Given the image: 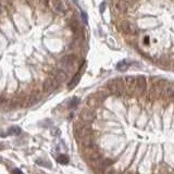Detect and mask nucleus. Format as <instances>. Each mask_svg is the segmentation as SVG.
<instances>
[{
    "label": "nucleus",
    "instance_id": "f257e3e1",
    "mask_svg": "<svg viewBox=\"0 0 174 174\" xmlns=\"http://www.w3.org/2000/svg\"><path fill=\"white\" fill-rule=\"evenodd\" d=\"M108 90L110 94H113V95L121 96L123 95L124 92H125V86H124V81L122 79H112L108 83Z\"/></svg>",
    "mask_w": 174,
    "mask_h": 174
},
{
    "label": "nucleus",
    "instance_id": "f03ea898",
    "mask_svg": "<svg viewBox=\"0 0 174 174\" xmlns=\"http://www.w3.org/2000/svg\"><path fill=\"white\" fill-rule=\"evenodd\" d=\"M49 4H50L52 11L57 14H64L68 11L67 3L63 0H49Z\"/></svg>",
    "mask_w": 174,
    "mask_h": 174
},
{
    "label": "nucleus",
    "instance_id": "7ed1b4c3",
    "mask_svg": "<svg viewBox=\"0 0 174 174\" xmlns=\"http://www.w3.org/2000/svg\"><path fill=\"white\" fill-rule=\"evenodd\" d=\"M93 134V128L87 124H82V125H79L75 130V135L77 138L84 139L86 137L92 136Z\"/></svg>",
    "mask_w": 174,
    "mask_h": 174
},
{
    "label": "nucleus",
    "instance_id": "20e7f679",
    "mask_svg": "<svg viewBox=\"0 0 174 174\" xmlns=\"http://www.w3.org/2000/svg\"><path fill=\"white\" fill-rule=\"evenodd\" d=\"M120 32H122L123 34L126 35H135L137 34V29L136 26H134L132 23H130L128 21H122V22L119 23L117 25Z\"/></svg>",
    "mask_w": 174,
    "mask_h": 174
},
{
    "label": "nucleus",
    "instance_id": "39448f33",
    "mask_svg": "<svg viewBox=\"0 0 174 174\" xmlns=\"http://www.w3.org/2000/svg\"><path fill=\"white\" fill-rule=\"evenodd\" d=\"M135 90L137 92L138 96H144L147 90V82H146L145 76H138L136 77V84H135Z\"/></svg>",
    "mask_w": 174,
    "mask_h": 174
},
{
    "label": "nucleus",
    "instance_id": "423d86ee",
    "mask_svg": "<svg viewBox=\"0 0 174 174\" xmlns=\"http://www.w3.org/2000/svg\"><path fill=\"white\" fill-rule=\"evenodd\" d=\"M81 119H82L83 122L85 123H92L93 121L96 119V113L95 111L90 109V108H85L83 109L82 112H81Z\"/></svg>",
    "mask_w": 174,
    "mask_h": 174
},
{
    "label": "nucleus",
    "instance_id": "0eeeda50",
    "mask_svg": "<svg viewBox=\"0 0 174 174\" xmlns=\"http://www.w3.org/2000/svg\"><path fill=\"white\" fill-rule=\"evenodd\" d=\"M59 83L56 81V79L51 76V77H48L46 81L44 82V85H43V89H44L45 93H51L54 92V89L57 88Z\"/></svg>",
    "mask_w": 174,
    "mask_h": 174
},
{
    "label": "nucleus",
    "instance_id": "6e6552de",
    "mask_svg": "<svg viewBox=\"0 0 174 174\" xmlns=\"http://www.w3.org/2000/svg\"><path fill=\"white\" fill-rule=\"evenodd\" d=\"M135 84H136V79L133 77V76H126L124 79L125 90L128 93V95H132L135 92Z\"/></svg>",
    "mask_w": 174,
    "mask_h": 174
},
{
    "label": "nucleus",
    "instance_id": "1a4fd4ad",
    "mask_svg": "<svg viewBox=\"0 0 174 174\" xmlns=\"http://www.w3.org/2000/svg\"><path fill=\"white\" fill-rule=\"evenodd\" d=\"M76 61V56L75 54H67V56H64L62 59L60 60V64L61 67L64 68V69H70V68H72V65L74 64V62Z\"/></svg>",
    "mask_w": 174,
    "mask_h": 174
},
{
    "label": "nucleus",
    "instance_id": "9d476101",
    "mask_svg": "<svg viewBox=\"0 0 174 174\" xmlns=\"http://www.w3.org/2000/svg\"><path fill=\"white\" fill-rule=\"evenodd\" d=\"M112 6L117 12L120 13H125L127 12V3L124 0H112Z\"/></svg>",
    "mask_w": 174,
    "mask_h": 174
},
{
    "label": "nucleus",
    "instance_id": "9b49d317",
    "mask_svg": "<svg viewBox=\"0 0 174 174\" xmlns=\"http://www.w3.org/2000/svg\"><path fill=\"white\" fill-rule=\"evenodd\" d=\"M82 146L86 150H92V149H97V145L95 144L94 139L92 137H86V138L82 139Z\"/></svg>",
    "mask_w": 174,
    "mask_h": 174
},
{
    "label": "nucleus",
    "instance_id": "f8f14e48",
    "mask_svg": "<svg viewBox=\"0 0 174 174\" xmlns=\"http://www.w3.org/2000/svg\"><path fill=\"white\" fill-rule=\"evenodd\" d=\"M52 77H54L58 83L64 82L68 77V74L64 72L63 70H56L52 72Z\"/></svg>",
    "mask_w": 174,
    "mask_h": 174
},
{
    "label": "nucleus",
    "instance_id": "ddd939ff",
    "mask_svg": "<svg viewBox=\"0 0 174 174\" xmlns=\"http://www.w3.org/2000/svg\"><path fill=\"white\" fill-rule=\"evenodd\" d=\"M174 94V83H167L165 87L163 88V92L161 94V97L163 98H168V97H172Z\"/></svg>",
    "mask_w": 174,
    "mask_h": 174
},
{
    "label": "nucleus",
    "instance_id": "4468645a",
    "mask_svg": "<svg viewBox=\"0 0 174 174\" xmlns=\"http://www.w3.org/2000/svg\"><path fill=\"white\" fill-rule=\"evenodd\" d=\"M79 81H81V72L76 73L75 75L73 76L72 79H71V81L69 82V84H68V88L69 89H73L75 86H77V84L79 83Z\"/></svg>",
    "mask_w": 174,
    "mask_h": 174
},
{
    "label": "nucleus",
    "instance_id": "2eb2a0df",
    "mask_svg": "<svg viewBox=\"0 0 174 174\" xmlns=\"http://www.w3.org/2000/svg\"><path fill=\"white\" fill-rule=\"evenodd\" d=\"M99 104H100V99H99V97H97V96H92V97H89L88 100H87V104L92 108L98 107Z\"/></svg>",
    "mask_w": 174,
    "mask_h": 174
},
{
    "label": "nucleus",
    "instance_id": "dca6fc26",
    "mask_svg": "<svg viewBox=\"0 0 174 174\" xmlns=\"http://www.w3.org/2000/svg\"><path fill=\"white\" fill-rule=\"evenodd\" d=\"M117 71H120V72H125V71L128 69V63H127L126 61H120V62L117 64Z\"/></svg>",
    "mask_w": 174,
    "mask_h": 174
},
{
    "label": "nucleus",
    "instance_id": "f3484780",
    "mask_svg": "<svg viewBox=\"0 0 174 174\" xmlns=\"http://www.w3.org/2000/svg\"><path fill=\"white\" fill-rule=\"evenodd\" d=\"M8 133H9L10 135H20V134L22 133V130H21V127H19V126H12L9 128Z\"/></svg>",
    "mask_w": 174,
    "mask_h": 174
},
{
    "label": "nucleus",
    "instance_id": "a211bd4d",
    "mask_svg": "<svg viewBox=\"0 0 174 174\" xmlns=\"http://www.w3.org/2000/svg\"><path fill=\"white\" fill-rule=\"evenodd\" d=\"M57 161L59 162L60 164H68V163H69V158H68V156H65V155H60V156H58Z\"/></svg>",
    "mask_w": 174,
    "mask_h": 174
},
{
    "label": "nucleus",
    "instance_id": "6ab92c4d",
    "mask_svg": "<svg viewBox=\"0 0 174 174\" xmlns=\"http://www.w3.org/2000/svg\"><path fill=\"white\" fill-rule=\"evenodd\" d=\"M79 97H73L71 100H70V102H69V108L70 109H72V108H75V107H77L79 106Z\"/></svg>",
    "mask_w": 174,
    "mask_h": 174
},
{
    "label": "nucleus",
    "instance_id": "aec40b11",
    "mask_svg": "<svg viewBox=\"0 0 174 174\" xmlns=\"http://www.w3.org/2000/svg\"><path fill=\"white\" fill-rule=\"evenodd\" d=\"M104 174H117V171H115L114 169L109 168V169H107V170H106V172H104Z\"/></svg>",
    "mask_w": 174,
    "mask_h": 174
},
{
    "label": "nucleus",
    "instance_id": "412c9836",
    "mask_svg": "<svg viewBox=\"0 0 174 174\" xmlns=\"http://www.w3.org/2000/svg\"><path fill=\"white\" fill-rule=\"evenodd\" d=\"M82 19H83V21H84V23L87 24V14H86L85 12H82Z\"/></svg>",
    "mask_w": 174,
    "mask_h": 174
},
{
    "label": "nucleus",
    "instance_id": "4be33fe9",
    "mask_svg": "<svg viewBox=\"0 0 174 174\" xmlns=\"http://www.w3.org/2000/svg\"><path fill=\"white\" fill-rule=\"evenodd\" d=\"M12 174H23V172L20 169H14L12 171Z\"/></svg>",
    "mask_w": 174,
    "mask_h": 174
},
{
    "label": "nucleus",
    "instance_id": "5701e85b",
    "mask_svg": "<svg viewBox=\"0 0 174 174\" xmlns=\"http://www.w3.org/2000/svg\"><path fill=\"white\" fill-rule=\"evenodd\" d=\"M144 44H145V45H148L149 44V37H148V36H145V38H144Z\"/></svg>",
    "mask_w": 174,
    "mask_h": 174
},
{
    "label": "nucleus",
    "instance_id": "b1692460",
    "mask_svg": "<svg viewBox=\"0 0 174 174\" xmlns=\"http://www.w3.org/2000/svg\"><path fill=\"white\" fill-rule=\"evenodd\" d=\"M104 7H106V2H102L101 4H100V11H101V12H104Z\"/></svg>",
    "mask_w": 174,
    "mask_h": 174
},
{
    "label": "nucleus",
    "instance_id": "393cba45",
    "mask_svg": "<svg viewBox=\"0 0 174 174\" xmlns=\"http://www.w3.org/2000/svg\"><path fill=\"white\" fill-rule=\"evenodd\" d=\"M3 12H4V8H3V6L0 3V14H2Z\"/></svg>",
    "mask_w": 174,
    "mask_h": 174
},
{
    "label": "nucleus",
    "instance_id": "a878e982",
    "mask_svg": "<svg viewBox=\"0 0 174 174\" xmlns=\"http://www.w3.org/2000/svg\"><path fill=\"white\" fill-rule=\"evenodd\" d=\"M25 1L29 3V4H33V1H34V0H25Z\"/></svg>",
    "mask_w": 174,
    "mask_h": 174
},
{
    "label": "nucleus",
    "instance_id": "bb28decb",
    "mask_svg": "<svg viewBox=\"0 0 174 174\" xmlns=\"http://www.w3.org/2000/svg\"><path fill=\"white\" fill-rule=\"evenodd\" d=\"M3 101H4V99H3V98H0V104H2Z\"/></svg>",
    "mask_w": 174,
    "mask_h": 174
},
{
    "label": "nucleus",
    "instance_id": "cd10ccee",
    "mask_svg": "<svg viewBox=\"0 0 174 174\" xmlns=\"http://www.w3.org/2000/svg\"><path fill=\"white\" fill-rule=\"evenodd\" d=\"M126 174H134V173H132V172H127Z\"/></svg>",
    "mask_w": 174,
    "mask_h": 174
},
{
    "label": "nucleus",
    "instance_id": "c85d7f7f",
    "mask_svg": "<svg viewBox=\"0 0 174 174\" xmlns=\"http://www.w3.org/2000/svg\"><path fill=\"white\" fill-rule=\"evenodd\" d=\"M172 99H173V101H174V94L172 95Z\"/></svg>",
    "mask_w": 174,
    "mask_h": 174
},
{
    "label": "nucleus",
    "instance_id": "c756f323",
    "mask_svg": "<svg viewBox=\"0 0 174 174\" xmlns=\"http://www.w3.org/2000/svg\"><path fill=\"white\" fill-rule=\"evenodd\" d=\"M173 68H174V62H173Z\"/></svg>",
    "mask_w": 174,
    "mask_h": 174
}]
</instances>
